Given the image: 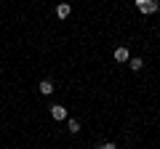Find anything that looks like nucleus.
<instances>
[{"label": "nucleus", "mask_w": 160, "mask_h": 149, "mask_svg": "<svg viewBox=\"0 0 160 149\" xmlns=\"http://www.w3.org/2000/svg\"><path fill=\"white\" fill-rule=\"evenodd\" d=\"M136 8L142 13H155L158 11V3H155V0H136Z\"/></svg>", "instance_id": "obj_1"}, {"label": "nucleus", "mask_w": 160, "mask_h": 149, "mask_svg": "<svg viewBox=\"0 0 160 149\" xmlns=\"http://www.w3.org/2000/svg\"><path fill=\"white\" fill-rule=\"evenodd\" d=\"M51 117L53 120H64V117H67V109H64L62 104H56V107H51Z\"/></svg>", "instance_id": "obj_2"}, {"label": "nucleus", "mask_w": 160, "mask_h": 149, "mask_svg": "<svg viewBox=\"0 0 160 149\" xmlns=\"http://www.w3.org/2000/svg\"><path fill=\"white\" fill-rule=\"evenodd\" d=\"M69 11H72V8H69V3H62V6L56 8V16H59V19H67Z\"/></svg>", "instance_id": "obj_3"}, {"label": "nucleus", "mask_w": 160, "mask_h": 149, "mask_svg": "<svg viewBox=\"0 0 160 149\" xmlns=\"http://www.w3.org/2000/svg\"><path fill=\"white\" fill-rule=\"evenodd\" d=\"M128 59L131 56H128L126 48H115V61H128Z\"/></svg>", "instance_id": "obj_4"}, {"label": "nucleus", "mask_w": 160, "mask_h": 149, "mask_svg": "<svg viewBox=\"0 0 160 149\" xmlns=\"http://www.w3.org/2000/svg\"><path fill=\"white\" fill-rule=\"evenodd\" d=\"M128 67H131L133 72H139V69L144 67V61H142V59H139V56H133V59H128Z\"/></svg>", "instance_id": "obj_5"}, {"label": "nucleus", "mask_w": 160, "mask_h": 149, "mask_svg": "<svg viewBox=\"0 0 160 149\" xmlns=\"http://www.w3.org/2000/svg\"><path fill=\"white\" fill-rule=\"evenodd\" d=\"M38 88H40V93H46V96H48V93H53V83L51 80H43Z\"/></svg>", "instance_id": "obj_6"}, {"label": "nucleus", "mask_w": 160, "mask_h": 149, "mask_svg": "<svg viewBox=\"0 0 160 149\" xmlns=\"http://www.w3.org/2000/svg\"><path fill=\"white\" fill-rule=\"evenodd\" d=\"M67 128H69V133H78V131H80V123H78V120H69Z\"/></svg>", "instance_id": "obj_7"}, {"label": "nucleus", "mask_w": 160, "mask_h": 149, "mask_svg": "<svg viewBox=\"0 0 160 149\" xmlns=\"http://www.w3.org/2000/svg\"><path fill=\"white\" fill-rule=\"evenodd\" d=\"M99 149H118V147H115V144H102Z\"/></svg>", "instance_id": "obj_8"}]
</instances>
